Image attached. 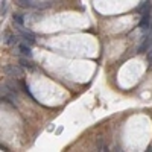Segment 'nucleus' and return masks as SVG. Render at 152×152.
I'll use <instances>...</instances> for the list:
<instances>
[{
    "instance_id": "obj_1",
    "label": "nucleus",
    "mask_w": 152,
    "mask_h": 152,
    "mask_svg": "<svg viewBox=\"0 0 152 152\" xmlns=\"http://www.w3.org/2000/svg\"><path fill=\"white\" fill-rule=\"evenodd\" d=\"M18 50H20V55L21 56H26V58H32V50L28 44H18Z\"/></svg>"
},
{
    "instance_id": "obj_2",
    "label": "nucleus",
    "mask_w": 152,
    "mask_h": 152,
    "mask_svg": "<svg viewBox=\"0 0 152 152\" xmlns=\"http://www.w3.org/2000/svg\"><path fill=\"white\" fill-rule=\"evenodd\" d=\"M149 3H151L149 0H143V2H142L140 5H138V6L135 8V12H140V14H142V12H143L146 8H149Z\"/></svg>"
},
{
    "instance_id": "obj_3",
    "label": "nucleus",
    "mask_w": 152,
    "mask_h": 152,
    "mask_svg": "<svg viewBox=\"0 0 152 152\" xmlns=\"http://www.w3.org/2000/svg\"><path fill=\"white\" fill-rule=\"evenodd\" d=\"M20 85H21V88H23V91H24V93H26V94H29V96H31V97H32V99H34V100H35V97H34V96H32V94H31V91H29V87H28V85H26V84H24V82H23V81H21V82H20Z\"/></svg>"
},
{
    "instance_id": "obj_4",
    "label": "nucleus",
    "mask_w": 152,
    "mask_h": 152,
    "mask_svg": "<svg viewBox=\"0 0 152 152\" xmlns=\"http://www.w3.org/2000/svg\"><path fill=\"white\" fill-rule=\"evenodd\" d=\"M146 59H148V64H149V67H152V47L146 52Z\"/></svg>"
},
{
    "instance_id": "obj_5",
    "label": "nucleus",
    "mask_w": 152,
    "mask_h": 152,
    "mask_svg": "<svg viewBox=\"0 0 152 152\" xmlns=\"http://www.w3.org/2000/svg\"><path fill=\"white\" fill-rule=\"evenodd\" d=\"M5 72H12L14 75H20L21 73L20 69H17V67H5Z\"/></svg>"
},
{
    "instance_id": "obj_6",
    "label": "nucleus",
    "mask_w": 152,
    "mask_h": 152,
    "mask_svg": "<svg viewBox=\"0 0 152 152\" xmlns=\"http://www.w3.org/2000/svg\"><path fill=\"white\" fill-rule=\"evenodd\" d=\"M14 21L18 24V26H23V18L20 15H14Z\"/></svg>"
},
{
    "instance_id": "obj_7",
    "label": "nucleus",
    "mask_w": 152,
    "mask_h": 152,
    "mask_svg": "<svg viewBox=\"0 0 152 152\" xmlns=\"http://www.w3.org/2000/svg\"><path fill=\"white\" fill-rule=\"evenodd\" d=\"M5 11H6V0H2V17L5 15Z\"/></svg>"
}]
</instances>
